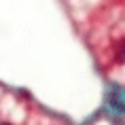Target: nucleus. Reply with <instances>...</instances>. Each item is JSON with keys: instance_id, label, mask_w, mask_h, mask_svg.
<instances>
[{"instance_id": "obj_1", "label": "nucleus", "mask_w": 125, "mask_h": 125, "mask_svg": "<svg viewBox=\"0 0 125 125\" xmlns=\"http://www.w3.org/2000/svg\"><path fill=\"white\" fill-rule=\"evenodd\" d=\"M117 62H125V40H121L117 47Z\"/></svg>"}, {"instance_id": "obj_2", "label": "nucleus", "mask_w": 125, "mask_h": 125, "mask_svg": "<svg viewBox=\"0 0 125 125\" xmlns=\"http://www.w3.org/2000/svg\"><path fill=\"white\" fill-rule=\"evenodd\" d=\"M2 125H11V123H2Z\"/></svg>"}]
</instances>
